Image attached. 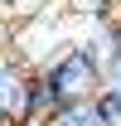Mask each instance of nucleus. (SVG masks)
Returning a JSON list of instances; mask_svg holds the SVG:
<instances>
[{
    "label": "nucleus",
    "mask_w": 121,
    "mask_h": 126,
    "mask_svg": "<svg viewBox=\"0 0 121 126\" xmlns=\"http://www.w3.org/2000/svg\"><path fill=\"white\" fill-rule=\"evenodd\" d=\"M39 73H44V82L53 87L58 107H68V102H97V92L106 87V48H102V34L92 29V39L63 44Z\"/></svg>",
    "instance_id": "obj_1"
},
{
    "label": "nucleus",
    "mask_w": 121,
    "mask_h": 126,
    "mask_svg": "<svg viewBox=\"0 0 121 126\" xmlns=\"http://www.w3.org/2000/svg\"><path fill=\"white\" fill-rule=\"evenodd\" d=\"M29 78L34 68L24 58H0V116L10 121H24V107H29Z\"/></svg>",
    "instance_id": "obj_2"
},
{
    "label": "nucleus",
    "mask_w": 121,
    "mask_h": 126,
    "mask_svg": "<svg viewBox=\"0 0 121 126\" xmlns=\"http://www.w3.org/2000/svg\"><path fill=\"white\" fill-rule=\"evenodd\" d=\"M53 111H58V97H53V87L44 82V73L34 68V78H29V107H24V121L19 126H48Z\"/></svg>",
    "instance_id": "obj_3"
},
{
    "label": "nucleus",
    "mask_w": 121,
    "mask_h": 126,
    "mask_svg": "<svg viewBox=\"0 0 121 126\" xmlns=\"http://www.w3.org/2000/svg\"><path fill=\"white\" fill-rule=\"evenodd\" d=\"M48 126H102V111H97V102H68L53 111Z\"/></svg>",
    "instance_id": "obj_4"
},
{
    "label": "nucleus",
    "mask_w": 121,
    "mask_h": 126,
    "mask_svg": "<svg viewBox=\"0 0 121 126\" xmlns=\"http://www.w3.org/2000/svg\"><path fill=\"white\" fill-rule=\"evenodd\" d=\"M63 5H68L73 15H87L92 24H106V19L121 10V0H63Z\"/></svg>",
    "instance_id": "obj_5"
},
{
    "label": "nucleus",
    "mask_w": 121,
    "mask_h": 126,
    "mask_svg": "<svg viewBox=\"0 0 121 126\" xmlns=\"http://www.w3.org/2000/svg\"><path fill=\"white\" fill-rule=\"evenodd\" d=\"M0 126H15V121H10V116H0Z\"/></svg>",
    "instance_id": "obj_6"
}]
</instances>
